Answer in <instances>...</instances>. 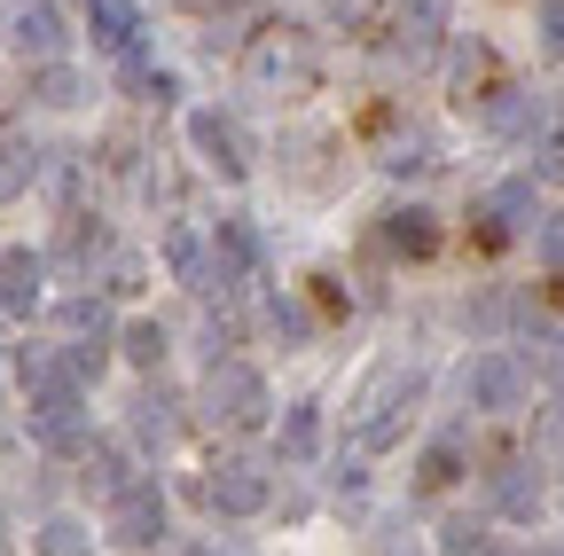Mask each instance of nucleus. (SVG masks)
I'll return each instance as SVG.
<instances>
[{"mask_svg": "<svg viewBox=\"0 0 564 556\" xmlns=\"http://www.w3.org/2000/svg\"><path fill=\"white\" fill-rule=\"evenodd\" d=\"M274 447H282V462H314V455H322V407H314V400L282 407V432H274Z\"/></svg>", "mask_w": 564, "mask_h": 556, "instance_id": "15", "label": "nucleus"}, {"mask_svg": "<svg viewBox=\"0 0 564 556\" xmlns=\"http://www.w3.org/2000/svg\"><path fill=\"white\" fill-rule=\"evenodd\" d=\"M133 439L141 447H173V400L165 392H141L133 400Z\"/></svg>", "mask_w": 564, "mask_h": 556, "instance_id": "19", "label": "nucleus"}, {"mask_svg": "<svg viewBox=\"0 0 564 556\" xmlns=\"http://www.w3.org/2000/svg\"><path fill=\"white\" fill-rule=\"evenodd\" d=\"M63 40H70V32H63V9H55V0H24V9L9 17V47H17V55L55 63V55H63Z\"/></svg>", "mask_w": 564, "mask_h": 556, "instance_id": "10", "label": "nucleus"}, {"mask_svg": "<svg viewBox=\"0 0 564 556\" xmlns=\"http://www.w3.org/2000/svg\"><path fill=\"white\" fill-rule=\"evenodd\" d=\"M267 377L251 369V361H212L204 369V415L212 424H228V432H251V424H267Z\"/></svg>", "mask_w": 564, "mask_h": 556, "instance_id": "3", "label": "nucleus"}, {"mask_svg": "<svg viewBox=\"0 0 564 556\" xmlns=\"http://www.w3.org/2000/svg\"><path fill=\"white\" fill-rule=\"evenodd\" d=\"M188 142H196V157H204L212 173H228V181L251 173V150H243V133H236L228 110H188Z\"/></svg>", "mask_w": 564, "mask_h": 556, "instance_id": "8", "label": "nucleus"}, {"mask_svg": "<svg viewBox=\"0 0 564 556\" xmlns=\"http://www.w3.org/2000/svg\"><path fill=\"white\" fill-rule=\"evenodd\" d=\"M181 9H196V17H204V9H220V0H181Z\"/></svg>", "mask_w": 564, "mask_h": 556, "instance_id": "29", "label": "nucleus"}, {"mask_svg": "<svg viewBox=\"0 0 564 556\" xmlns=\"http://www.w3.org/2000/svg\"><path fill=\"white\" fill-rule=\"evenodd\" d=\"M533 251L564 274V212H549V220H533Z\"/></svg>", "mask_w": 564, "mask_h": 556, "instance_id": "24", "label": "nucleus"}, {"mask_svg": "<svg viewBox=\"0 0 564 556\" xmlns=\"http://www.w3.org/2000/svg\"><path fill=\"white\" fill-rule=\"evenodd\" d=\"M32 298H40V259L9 251L0 259V314H32Z\"/></svg>", "mask_w": 564, "mask_h": 556, "instance_id": "17", "label": "nucleus"}, {"mask_svg": "<svg viewBox=\"0 0 564 556\" xmlns=\"http://www.w3.org/2000/svg\"><path fill=\"white\" fill-rule=\"evenodd\" d=\"M17 377H24V392H47V384H70L79 369H70V361H55L47 345H24V353H17Z\"/></svg>", "mask_w": 564, "mask_h": 556, "instance_id": "20", "label": "nucleus"}, {"mask_svg": "<svg viewBox=\"0 0 564 556\" xmlns=\"http://www.w3.org/2000/svg\"><path fill=\"white\" fill-rule=\"evenodd\" d=\"M32 95H40L47 110H79V102H87V79L70 72V63H40V79H32Z\"/></svg>", "mask_w": 564, "mask_h": 556, "instance_id": "18", "label": "nucleus"}, {"mask_svg": "<svg viewBox=\"0 0 564 556\" xmlns=\"http://www.w3.org/2000/svg\"><path fill=\"white\" fill-rule=\"evenodd\" d=\"M478 243H518V236H533V220H541V204H533V181H502V188H486V204H478Z\"/></svg>", "mask_w": 564, "mask_h": 556, "instance_id": "7", "label": "nucleus"}, {"mask_svg": "<svg viewBox=\"0 0 564 556\" xmlns=\"http://www.w3.org/2000/svg\"><path fill=\"white\" fill-rule=\"evenodd\" d=\"M447 17H455V0H400V55H432Z\"/></svg>", "mask_w": 564, "mask_h": 556, "instance_id": "14", "label": "nucleus"}, {"mask_svg": "<svg viewBox=\"0 0 564 556\" xmlns=\"http://www.w3.org/2000/svg\"><path fill=\"white\" fill-rule=\"evenodd\" d=\"M32 439L55 447V455H79V447H87V400H79V377L32 392Z\"/></svg>", "mask_w": 564, "mask_h": 556, "instance_id": "5", "label": "nucleus"}, {"mask_svg": "<svg viewBox=\"0 0 564 556\" xmlns=\"http://www.w3.org/2000/svg\"><path fill=\"white\" fill-rule=\"evenodd\" d=\"M478 118H486V133H510V142H533V133H541V102L525 87H494Z\"/></svg>", "mask_w": 564, "mask_h": 556, "instance_id": "11", "label": "nucleus"}, {"mask_svg": "<svg viewBox=\"0 0 564 556\" xmlns=\"http://www.w3.org/2000/svg\"><path fill=\"white\" fill-rule=\"evenodd\" d=\"M455 478V447H432V455H423V486H447Z\"/></svg>", "mask_w": 564, "mask_h": 556, "instance_id": "28", "label": "nucleus"}, {"mask_svg": "<svg viewBox=\"0 0 564 556\" xmlns=\"http://www.w3.org/2000/svg\"><path fill=\"white\" fill-rule=\"evenodd\" d=\"M463 400H470L478 415L525 407V361H518V353H470V361H463Z\"/></svg>", "mask_w": 564, "mask_h": 556, "instance_id": "4", "label": "nucleus"}, {"mask_svg": "<svg viewBox=\"0 0 564 556\" xmlns=\"http://www.w3.org/2000/svg\"><path fill=\"white\" fill-rule=\"evenodd\" d=\"M158 533H165V494H158L150 478H126L118 494H110V541L118 548H150Z\"/></svg>", "mask_w": 564, "mask_h": 556, "instance_id": "6", "label": "nucleus"}, {"mask_svg": "<svg viewBox=\"0 0 564 556\" xmlns=\"http://www.w3.org/2000/svg\"><path fill=\"white\" fill-rule=\"evenodd\" d=\"M32 181H40V157H32L24 142H0V204H17Z\"/></svg>", "mask_w": 564, "mask_h": 556, "instance_id": "21", "label": "nucleus"}, {"mask_svg": "<svg viewBox=\"0 0 564 556\" xmlns=\"http://www.w3.org/2000/svg\"><path fill=\"white\" fill-rule=\"evenodd\" d=\"M415 400H423V377L415 369H377L369 384H361V400H352V447H361V455H377V447H392L400 432H408V415H415Z\"/></svg>", "mask_w": 564, "mask_h": 556, "instance_id": "2", "label": "nucleus"}, {"mask_svg": "<svg viewBox=\"0 0 564 556\" xmlns=\"http://www.w3.org/2000/svg\"><path fill=\"white\" fill-rule=\"evenodd\" d=\"M384 243L400 259H432L440 251V220L423 212V204H392V212H384Z\"/></svg>", "mask_w": 564, "mask_h": 556, "instance_id": "12", "label": "nucleus"}, {"mask_svg": "<svg viewBox=\"0 0 564 556\" xmlns=\"http://www.w3.org/2000/svg\"><path fill=\"white\" fill-rule=\"evenodd\" d=\"M40 556H87V525H79V517H55V525L40 533Z\"/></svg>", "mask_w": 564, "mask_h": 556, "instance_id": "23", "label": "nucleus"}, {"mask_svg": "<svg viewBox=\"0 0 564 556\" xmlns=\"http://www.w3.org/2000/svg\"><path fill=\"white\" fill-rule=\"evenodd\" d=\"M165 345H173V337H165L158 321H133V329H126V361H133V369H158Z\"/></svg>", "mask_w": 564, "mask_h": 556, "instance_id": "22", "label": "nucleus"}, {"mask_svg": "<svg viewBox=\"0 0 564 556\" xmlns=\"http://www.w3.org/2000/svg\"><path fill=\"white\" fill-rule=\"evenodd\" d=\"M110 291H141V259L133 251H110Z\"/></svg>", "mask_w": 564, "mask_h": 556, "instance_id": "26", "label": "nucleus"}, {"mask_svg": "<svg viewBox=\"0 0 564 556\" xmlns=\"http://www.w3.org/2000/svg\"><path fill=\"white\" fill-rule=\"evenodd\" d=\"M87 24H95V47H110V55L141 47V9L133 0H87Z\"/></svg>", "mask_w": 564, "mask_h": 556, "instance_id": "13", "label": "nucleus"}, {"mask_svg": "<svg viewBox=\"0 0 564 556\" xmlns=\"http://www.w3.org/2000/svg\"><path fill=\"white\" fill-rule=\"evenodd\" d=\"M0 556H9V548H0Z\"/></svg>", "mask_w": 564, "mask_h": 556, "instance_id": "30", "label": "nucleus"}, {"mask_svg": "<svg viewBox=\"0 0 564 556\" xmlns=\"http://www.w3.org/2000/svg\"><path fill=\"white\" fill-rule=\"evenodd\" d=\"M274 329H291V337H314V321H306V306H299V298H274Z\"/></svg>", "mask_w": 564, "mask_h": 556, "instance_id": "27", "label": "nucleus"}, {"mask_svg": "<svg viewBox=\"0 0 564 556\" xmlns=\"http://www.w3.org/2000/svg\"><path fill=\"white\" fill-rule=\"evenodd\" d=\"M322 79V55L299 24H267L251 47H243V87L267 95V102H306Z\"/></svg>", "mask_w": 564, "mask_h": 556, "instance_id": "1", "label": "nucleus"}, {"mask_svg": "<svg viewBox=\"0 0 564 556\" xmlns=\"http://www.w3.org/2000/svg\"><path fill=\"white\" fill-rule=\"evenodd\" d=\"M533 32H541V47L564 63V0H541V17H533Z\"/></svg>", "mask_w": 564, "mask_h": 556, "instance_id": "25", "label": "nucleus"}, {"mask_svg": "<svg viewBox=\"0 0 564 556\" xmlns=\"http://www.w3.org/2000/svg\"><path fill=\"white\" fill-rule=\"evenodd\" d=\"M267 494H274V486H267V470H259V462H220V470L204 478V502L220 510V517H259V510H267Z\"/></svg>", "mask_w": 564, "mask_h": 556, "instance_id": "9", "label": "nucleus"}, {"mask_svg": "<svg viewBox=\"0 0 564 556\" xmlns=\"http://www.w3.org/2000/svg\"><path fill=\"white\" fill-rule=\"evenodd\" d=\"M494 502H502V517L533 525V517H541V478H533V462H510L502 478H494Z\"/></svg>", "mask_w": 564, "mask_h": 556, "instance_id": "16", "label": "nucleus"}]
</instances>
